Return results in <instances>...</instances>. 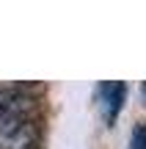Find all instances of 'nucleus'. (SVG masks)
Returning a JSON list of instances; mask_svg holds the SVG:
<instances>
[{
    "instance_id": "3",
    "label": "nucleus",
    "mask_w": 146,
    "mask_h": 149,
    "mask_svg": "<svg viewBox=\"0 0 146 149\" xmlns=\"http://www.w3.org/2000/svg\"><path fill=\"white\" fill-rule=\"evenodd\" d=\"M25 102L14 86H0V116H25Z\"/></svg>"
},
{
    "instance_id": "1",
    "label": "nucleus",
    "mask_w": 146,
    "mask_h": 149,
    "mask_svg": "<svg viewBox=\"0 0 146 149\" xmlns=\"http://www.w3.org/2000/svg\"><path fill=\"white\" fill-rule=\"evenodd\" d=\"M36 135L25 116H0V149H33Z\"/></svg>"
},
{
    "instance_id": "4",
    "label": "nucleus",
    "mask_w": 146,
    "mask_h": 149,
    "mask_svg": "<svg viewBox=\"0 0 146 149\" xmlns=\"http://www.w3.org/2000/svg\"><path fill=\"white\" fill-rule=\"evenodd\" d=\"M132 149H146V124H135L132 130Z\"/></svg>"
},
{
    "instance_id": "2",
    "label": "nucleus",
    "mask_w": 146,
    "mask_h": 149,
    "mask_svg": "<svg viewBox=\"0 0 146 149\" xmlns=\"http://www.w3.org/2000/svg\"><path fill=\"white\" fill-rule=\"evenodd\" d=\"M99 94H102V102H105V119L116 122V113L121 111V102L127 97V86L124 83H102Z\"/></svg>"
}]
</instances>
